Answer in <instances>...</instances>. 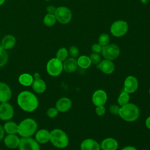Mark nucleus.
<instances>
[{
  "instance_id": "obj_3",
  "label": "nucleus",
  "mask_w": 150,
  "mask_h": 150,
  "mask_svg": "<svg viewBox=\"0 0 150 150\" xmlns=\"http://www.w3.org/2000/svg\"><path fill=\"white\" fill-rule=\"evenodd\" d=\"M118 115L124 120L132 122L138 119L139 115V110L135 104L128 103L120 108Z\"/></svg>"
},
{
  "instance_id": "obj_32",
  "label": "nucleus",
  "mask_w": 150,
  "mask_h": 150,
  "mask_svg": "<svg viewBox=\"0 0 150 150\" xmlns=\"http://www.w3.org/2000/svg\"><path fill=\"white\" fill-rule=\"evenodd\" d=\"M90 59L91 60V62L92 63L94 64H99L101 62V57L100 56L98 53H93L90 55Z\"/></svg>"
},
{
  "instance_id": "obj_17",
  "label": "nucleus",
  "mask_w": 150,
  "mask_h": 150,
  "mask_svg": "<svg viewBox=\"0 0 150 150\" xmlns=\"http://www.w3.org/2000/svg\"><path fill=\"white\" fill-rule=\"evenodd\" d=\"M71 107V100L67 97H62L59 99L56 103V108L59 112H66Z\"/></svg>"
},
{
  "instance_id": "obj_21",
  "label": "nucleus",
  "mask_w": 150,
  "mask_h": 150,
  "mask_svg": "<svg viewBox=\"0 0 150 150\" xmlns=\"http://www.w3.org/2000/svg\"><path fill=\"white\" fill-rule=\"evenodd\" d=\"M31 86L33 91L37 94L43 93L46 91L47 87L46 82L41 78L39 79H34Z\"/></svg>"
},
{
  "instance_id": "obj_11",
  "label": "nucleus",
  "mask_w": 150,
  "mask_h": 150,
  "mask_svg": "<svg viewBox=\"0 0 150 150\" xmlns=\"http://www.w3.org/2000/svg\"><path fill=\"white\" fill-rule=\"evenodd\" d=\"M4 145L9 149H13L19 147L21 137L18 134H6L4 139Z\"/></svg>"
},
{
  "instance_id": "obj_25",
  "label": "nucleus",
  "mask_w": 150,
  "mask_h": 150,
  "mask_svg": "<svg viewBox=\"0 0 150 150\" xmlns=\"http://www.w3.org/2000/svg\"><path fill=\"white\" fill-rule=\"evenodd\" d=\"M77 64L79 67L85 69L88 68L90 66L91 62L89 57L83 55L79 57L77 60Z\"/></svg>"
},
{
  "instance_id": "obj_15",
  "label": "nucleus",
  "mask_w": 150,
  "mask_h": 150,
  "mask_svg": "<svg viewBox=\"0 0 150 150\" xmlns=\"http://www.w3.org/2000/svg\"><path fill=\"white\" fill-rule=\"evenodd\" d=\"M50 132L46 129L37 130L35 134V139L39 144H45L50 141Z\"/></svg>"
},
{
  "instance_id": "obj_19",
  "label": "nucleus",
  "mask_w": 150,
  "mask_h": 150,
  "mask_svg": "<svg viewBox=\"0 0 150 150\" xmlns=\"http://www.w3.org/2000/svg\"><path fill=\"white\" fill-rule=\"evenodd\" d=\"M100 148L99 144L92 139H86L80 145L81 150H100Z\"/></svg>"
},
{
  "instance_id": "obj_36",
  "label": "nucleus",
  "mask_w": 150,
  "mask_h": 150,
  "mask_svg": "<svg viewBox=\"0 0 150 150\" xmlns=\"http://www.w3.org/2000/svg\"><path fill=\"white\" fill-rule=\"evenodd\" d=\"M120 108L117 105H112L110 107V111L113 114H118Z\"/></svg>"
},
{
  "instance_id": "obj_6",
  "label": "nucleus",
  "mask_w": 150,
  "mask_h": 150,
  "mask_svg": "<svg viewBox=\"0 0 150 150\" xmlns=\"http://www.w3.org/2000/svg\"><path fill=\"white\" fill-rule=\"evenodd\" d=\"M128 30V25L124 21H117L110 27L111 33L115 37L120 38L126 34Z\"/></svg>"
},
{
  "instance_id": "obj_33",
  "label": "nucleus",
  "mask_w": 150,
  "mask_h": 150,
  "mask_svg": "<svg viewBox=\"0 0 150 150\" xmlns=\"http://www.w3.org/2000/svg\"><path fill=\"white\" fill-rule=\"evenodd\" d=\"M69 54H70V56L72 57H76L78 56L79 54V49L75 46H71L70 48H69Z\"/></svg>"
},
{
  "instance_id": "obj_2",
  "label": "nucleus",
  "mask_w": 150,
  "mask_h": 150,
  "mask_svg": "<svg viewBox=\"0 0 150 150\" xmlns=\"http://www.w3.org/2000/svg\"><path fill=\"white\" fill-rule=\"evenodd\" d=\"M38 123L32 118H26L18 124V135L21 138L32 137L38 130Z\"/></svg>"
},
{
  "instance_id": "obj_38",
  "label": "nucleus",
  "mask_w": 150,
  "mask_h": 150,
  "mask_svg": "<svg viewBox=\"0 0 150 150\" xmlns=\"http://www.w3.org/2000/svg\"><path fill=\"white\" fill-rule=\"evenodd\" d=\"M5 137V132L3 128V127L0 125V141H2Z\"/></svg>"
},
{
  "instance_id": "obj_5",
  "label": "nucleus",
  "mask_w": 150,
  "mask_h": 150,
  "mask_svg": "<svg viewBox=\"0 0 150 150\" xmlns=\"http://www.w3.org/2000/svg\"><path fill=\"white\" fill-rule=\"evenodd\" d=\"M63 69V63L62 61L55 58L50 59L46 64L47 73L51 76H57L60 75Z\"/></svg>"
},
{
  "instance_id": "obj_7",
  "label": "nucleus",
  "mask_w": 150,
  "mask_h": 150,
  "mask_svg": "<svg viewBox=\"0 0 150 150\" xmlns=\"http://www.w3.org/2000/svg\"><path fill=\"white\" fill-rule=\"evenodd\" d=\"M54 15L56 20L62 24L69 23L72 18L71 11L66 6H59L56 8Z\"/></svg>"
},
{
  "instance_id": "obj_41",
  "label": "nucleus",
  "mask_w": 150,
  "mask_h": 150,
  "mask_svg": "<svg viewBox=\"0 0 150 150\" xmlns=\"http://www.w3.org/2000/svg\"><path fill=\"white\" fill-rule=\"evenodd\" d=\"M145 124H146V127L150 129V117H149L146 120Z\"/></svg>"
},
{
  "instance_id": "obj_20",
  "label": "nucleus",
  "mask_w": 150,
  "mask_h": 150,
  "mask_svg": "<svg viewBox=\"0 0 150 150\" xmlns=\"http://www.w3.org/2000/svg\"><path fill=\"white\" fill-rule=\"evenodd\" d=\"M98 68L105 74H111L114 71L115 66L111 60L105 59L100 62L98 65Z\"/></svg>"
},
{
  "instance_id": "obj_35",
  "label": "nucleus",
  "mask_w": 150,
  "mask_h": 150,
  "mask_svg": "<svg viewBox=\"0 0 150 150\" xmlns=\"http://www.w3.org/2000/svg\"><path fill=\"white\" fill-rule=\"evenodd\" d=\"M91 50L93 52V53H99L101 52L102 50V46L97 43H94L91 46Z\"/></svg>"
},
{
  "instance_id": "obj_31",
  "label": "nucleus",
  "mask_w": 150,
  "mask_h": 150,
  "mask_svg": "<svg viewBox=\"0 0 150 150\" xmlns=\"http://www.w3.org/2000/svg\"><path fill=\"white\" fill-rule=\"evenodd\" d=\"M59 113V111L56 107H51L47 110L46 115L48 117L53 118L56 117Z\"/></svg>"
},
{
  "instance_id": "obj_16",
  "label": "nucleus",
  "mask_w": 150,
  "mask_h": 150,
  "mask_svg": "<svg viewBox=\"0 0 150 150\" xmlns=\"http://www.w3.org/2000/svg\"><path fill=\"white\" fill-rule=\"evenodd\" d=\"M16 43V38L12 35H6L1 40V46L5 50H10L14 47Z\"/></svg>"
},
{
  "instance_id": "obj_42",
  "label": "nucleus",
  "mask_w": 150,
  "mask_h": 150,
  "mask_svg": "<svg viewBox=\"0 0 150 150\" xmlns=\"http://www.w3.org/2000/svg\"><path fill=\"white\" fill-rule=\"evenodd\" d=\"M140 1H141V3L144 4H146L149 1V0H140Z\"/></svg>"
},
{
  "instance_id": "obj_18",
  "label": "nucleus",
  "mask_w": 150,
  "mask_h": 150,
  "mask_svg": "<svg viewBox=\"0 0 150 150\" xmlns=\"http://www.w3.org/2000/svg\"><path fill=\"white\" fill-rule=\"evenodd\" d=\"M63 69L67 73H73L76 70L78 67L77 60L74 57L67 58L63 63Z\"/></svg>"
},
{
  "instance_id": "obj_13",
  "label": "nucleus",
  "mask_w": 150,
  "mask_h": 150,
  "mask_svg": "<svg viewBox=\"0 0 150 150\" xmlns=\"http://www.w3.org/2000/svg\"><path fill=\"white\" fill-rule=\"evenodd\" d=\"M138 82L137 79L132 76H128L124 81V90L128 93H134L138 88Z\"/></svg>"
},
{
  "instance_id": "obj_39",
  "label": "nucleus",
  "mask_w": 150,
  "mask_h": 150,
  "mask_svg": "<svg viewBox=\"0 0 150 150\" xmlns=\"http://www.w3.org/2000/svg\"><path fill=\"white\" fill-rule=\"evenodd\" d=\"M121 150H137L135 147L132 146H125L124 148H122Z\"/></svg>"
},
{
  "instance_id": "obj_9",
  "label": "nucleus",
  "mask_w": 150,
  "mask_h": 150,
  "mask_svg": "<svg viewBox=\"0 0 150 150\" xmlns=\"http://www.w3.org/2000/svg\"><path fill=\"white\" fill-rule=\"evenodd\" d=\"M15 110L9 102L0 103V119L4 121L11 120L14 116Z\"/></svg>"
},
{
  "instance_id": "obj_4",
  "label": "nucleus",
  "mask_w": 150,
  "mask_h": 150,
  "mask_svg": "<svg viewBox=\"0 0 150 150\" xmlns=\"http://www.w3.org/2000/svg\"><path fill=\"white\" fill-rule=\"evenodd\" d=\"M50 142L58 148H64L69 144V138L63 130L58 128L53 129L50 132Z\"/></svg>"
},
{
  "instance_id": "obj_29",
  "label": "nucleus",
  "mask_w": 150,
  "mask_h": 150,
  "mask_svg": "<svg viewBox=\"0 0 150 150\" xmlns=\"http://www.w3.org/2000/svg\"><path fill=\"white\" fill-rule=\"evenodd\" d=\"M56 56L60 61L64 62L68 57V51L65 47H61L57 50Z\"/></svg>"
},
{
  "instance_id": "obj_37",
  "label": "nucleus",
  "mask_w": 150,
  "mask_h": 150,
  "mask_svg": "<svg viewBox=\"0 0 150 150\" xmlns=\"http://www.w3.org/2000/svg\"><path fill=\"white\" fill-rule=\"evenodd\" d=\"M56 10V8L53 5H49L46 7V12L47 13L54 14Z\"/></svg>"
},
{
  "instance_id": "obj_43",
  "label": "nucleus",
  "mask_w": 150,
  "mask_h": 150,
  "mask_svg": "<svg viewBox=\"0 0 150 150\" xmlns=\"http://www.w3.org/2000/svg\"><path fill=\"white\" fill-rule=\"evenodd\" d=\"M5 2V0H0V6L2 5Z\"/></svg>"
},
{
  "instance_id": "obj_28",
  "label": "nucleus",
  "mask_w": 150,
  "mask_h": 150,
  "mask_svg": "<svg viewBox=\"0 0 150 150\" xmlns=\"http://www.w3.org/2000/svg\"><path fill=\"white\" fill-rule=\"evenodd\" d=\"M129 100V94L125 91H123L119 95L118 98V103L120 105H124L128 103Z\"/></svg>"
},
{
  "instance_id": "obj_24",
  "label": "nucleus",
  "mask_w": 150,
  "mask_h": 150,
  "mask_svg": "<svg viewBox=\"0 0 150 150\" xmlns=\"http://www.w3.org/2000/svg\"><path fill=\"white\" fill-rule=\"evenodd\" d=\"M34 80L33 75L28 73H23L21 74L18 77L19 83L25 87H28L32 86Z\"/></svg>"
},
{
  "instance_id": "obj_26",
  "label": "nucleus",
  "mask_w": 150,
  "mask_h": 150,
  "mask_svg": "<svg viewBox=\"0 0 150 150\" xmlns=\"http://www.w3.org/2000/svg\"><path fill=\"white\" fill-rule=\"evenodd\" d=\"M56 21L57 20L54 14H51V13L46 14L43 19V22L44 25L48 27L53 26L56 23Z\"/></svg>"
},
{
  "instance_id": "obj_47",
  "label": "nucleus",
  "mask_w": 150,
  "mask_h": 150,
  "mask_svg": "<svg viewBox=\"0 0 150 150\" xmlns=\"http://www.w3.org/2000/svg\"><path fill=\"white\" fill-rule=\"evenodd\" d=\"M0 150H1V148H0Z\"/></svg>"
},
{
  "instance_id": "obj_1",
  "label": "nucleus",
  "mask_w": 150,
  "mask_h": 150,
  "mask_svg": "<svg viewBox=\"0 0 150 150\" xmlns=\"http://www.w3.org/2000/svg\"><path fill=\"white\" fill-rule=\"evenodd\" d=\"M16 102L21 109L27 112L35 111L39 106V100L37 96L28 90L20 92L17 96Z\"/></svg>"
},
{
  "instance_id": "obj_12",
  "label": "nucleus",
  "mask_w": 150,
  "mask_h": 150,
  "mask_svg": "<svg viewBox=\"0 0 150 150\" xmlns=\"http://www.w3.org/2000/svg\"><path fill=\"white\" fill-rule=\"evenodd\" d=\"M12 93L10 86L5 82L0 81V103L8 102L12 97Z\"/></svg>"
},
{
  "instance_id": "obj_46",
  "label": "nucleus",
  "mask_w": 150,
  "mask_h": 150,
  "mask_svg": "<svg viewBox=\"0 0 150 150\" xmlns=\"http://www.w3.org/2000/svg\"><path fill=\"white\" fill-rule=\"evenodd\" d=\"M144 150H146V149H144Z\"/></svg>"
},
{
  "instance_id": "obj_8",
  "label": "nucleus",
  "mask_w": 150,
  "mask_h": 150,
  "mask_svg": "<svg viewBox=\"0 0 150 150\" xmlns=\"http://www.w3.org/2000/svg\"><path fill=\"white\" fill-rule=\"evenodd\" d=\"M101 52L105 59L112 60L118 57L120 53V49L117 45L111 43L103 46Z\"/></svg>"
},
{
  "instance_id": "obj_23",
  "label": "nucleus",
  "mask_w": 150,
  "mask_h": 150,
  "mask_svg": "<svg viewBox=\"0 0 150 150\" xmlns=\"http://www.w3.org/2000/svg\"><path fill=\"white\" fill-rule=\"evenodd\" d=\"M5 133L6 134H18V124L12 121H5L2 126Z\"/></svg>"
},
{
  "instance_id": "obj_10",
  "label": "nucleus",
  "mask_w": 150,
  "mask_h": 150,
  "mask_svg": "<svg viewBox=\"0 0 150 150\" xmlns=\"http://www.w3.org/2000/svg\"><path fill=\"white\" fill-rule=\"evenodd\" d=\"M19 150H40V144L32 137L21 138Z\"/></svg>"
},
{
  "instance_id": "obj_44",
  "label": "nucleus",
  "mask_w": 150,
  "mask_h": 150,
  "mask_svg": "<svg viewBox=\"0 0 150 150\" xmlns=\"http://www.w3.org/2000/svg\"><path fill=\"white\" fill-rule=\"evenodd\" d=\"M45 1H50V0H45Z\"/></svg>"
},
{
  "instance_id": "obj_34",
  "label": "nucleus",
  "mask_w": 150,
  "mask_h": 150,
  "mask_svg": "<svg viewBox=\"0 0 150 150\" xmlns=\"http://www.w3.org/2000/svg\"><path fill=\"white\" fill-rule=\"evenodd\" d=\"M96 112L98 115L102 116L105 112V108L103 105L97 106L96 109Z\"/></svg>"
},
{
  "instance_id": "obj_14",
  "label": "nucleus",
  "mask_w": 150,
  "mask_h": 150,
  "mask_svg": "<svg viewBox=\"0 0 150 150\" xmlns=\"http://www.w3.org/2000/svg\"><path fill=\"white\" fill-rule=\"evenodd\" d=\"M107 96L103 90H98L96 91L92 97V101L93 104L96 106L103 105L107 101Z\"/></svg>"
},
{
  "instance_id": "obj_22",
  "label": "nucleus",
  "mask_w": 150,
  "mask_h": 150,
  "mask_svg": "<svg viewBox=\"0 0 150 150\" xmlns=\"http://www.w3.org/2000/svg\"><path fill=\"white\" fill-rule=\"evenodd\" d=\"M100 148L103 150H116L118 148V142L112 138H108L102 141Z\"/></svg>"
},
{
  "instance_id": "obj_27",
  "label": "nucleus",
  "mask_w": 150,
  "mask_h": 150,
  "mask_svg": "<svg viewBox=\"0 0 150 150\" xmlns=\"http://www.w3.org/2000/svg\"><path fill=\"white\" fill-rule=\"evenodd\" d=\"M9 59L8 53L7 50L4 49L0 45V67L5 66Z\"/></svg>"
},
{
  "instance_id": "obj_30",
  "label": "nucleus",
  "mask_w": 150,
  "mask_h": 150,
  "mask_svg": "<svg viewBox=\"0 0 150 150\" xmlns=\"http://www.w3.org/2000/svg\"><path fill=\"white\" fill-rule=\"evenodd\" d=\"M109 42H110V37L108 34L103 33L98 38V44L100 45L102 47L108 45Z\"/></svg>"
},
{
  "instance_id": "obj_45",
  "label": "nucleus",
  "mask_w": 150,
  "mask_h": 150,
  "mask_svg": "<svg viewBox=\"0 0 150 150\" xmlns=\"http://www.w3.org/2000/svg\"><path fill=\"white\" fill-rule=\"evenodd\" d=\"M149 94H150V88H149Z\"/></svg>"
},
{
  "instance_id": "obj_40",
  "label": "nucleus",
  "mask_w": 150,
  "mask_h": 150,
  "mask_svg": "<svg viewBox=\"0 0 150 150\" xmlns=\"http://www.w3.org/2000/svg\"><path fill=\"white\" fill-rule=\"evenodd\" d=\"M33 77L34 79H40V74L38 72H36L33 74Z\"/></svg>"
}]
</instances>
